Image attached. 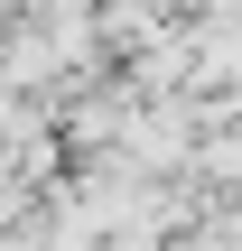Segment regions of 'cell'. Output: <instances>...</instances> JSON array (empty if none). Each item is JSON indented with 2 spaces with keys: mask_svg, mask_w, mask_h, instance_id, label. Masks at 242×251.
Masks as SVG:
<instances>
[{
  "mask_svg": "<svg viewBox=\"0 0 242 251\" xmlns=\"http://www.w3.org/2000/svg\"><path fill=\"white\" fill-rule=\"evenodd\" d=\"M131 251H149V242H131Z\"/></svg>",
  "mask_w": 242,
  "mask_h": 251,
  "instance_id": "6da1fadb",
  "label": "cell"
}]
</instances>
